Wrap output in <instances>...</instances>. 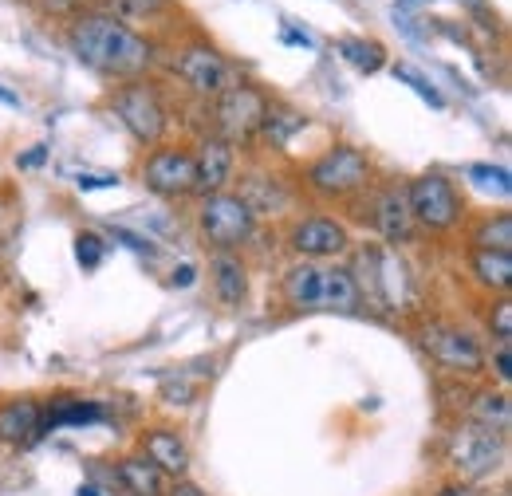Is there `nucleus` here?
Wrapping results in <instances>:
<instances>
[{
  "label": "nucleus",
  "mask_w": 512,
  "mask_h": 496,
  "mask_svg": "<svg viewBox=\"0 0 512 496\" xmlns=\"http://www.w3.org/2000/svg\"><path fill=\"white\" fill-rule=\"evenodd\" d=\"M67 44H71L75 60L99 71V75H107V79H138L154 63L150 40L107 12L79 16L67 32Z\"/></svg>",
  "instance_id": "nucleus-1"
},
{
  "label": "nucleus",
  "mask_w": 512,
  "mask_h": 496,
  "mask_svg": "<svg viewBox=\"0 0 512 496\" xmlns=\"http://www.w3.org/2000/svg\"><path fill=\"white\" fill-rule=\"evenodd\" d=\"M197 229H201V237L217 248V252H233V248H241L253 237L256 213L245 197L221 189V193H209L205 197V205L197 213Z\"/></svg>",
  "instance_id": "nucleus-2"
},
{
  "label": "nucleus",
  "mask_w": 512,
  "mask_h": 496,
  "mask_svg": "<svg viewBox=\"0 0 512 496\" xmlns=\"http://www.w3.org/2000/svg\"><path fill=\"white\" fill-rule=\"evenodd\" d=\"M446 457L465 481H485L505 461V434H497L489 426H477V422H461L449 434Z\"/></svg>",
  "instance_id": "nucleus-3"
},
{
  "label": "nucleus",
  "mask_w": 512,
  "mask_h": 496,
  "mask_svg": "<svg viewBox=\"0 0 512 496\" xmlns=\"http://www.w3.org/2000/svg\"><path fill=\"white\" fill-rule=\"evenodd\" d=\"M111 111L119 115V123L127 126L134 142H142V146L162 142V134H166V103H162V95L150 83L127 79L111 95Z\"/></svg>",
  "instance_id": "nucleus-4"
},
{
  "label": "nucleus",
  "mask_w": 512,
  "mask_h": 496,
  "mask_svg": "<svg viewBox=\"0 0 512 496\" xmlns=\"http://www.w3.org/2000/svg\"><path fill=\"white\" fill-rule=\"evenodd\" d=\"M406 201H410L414 225H422V229H430V233H449V229H457L461 217H465V205H461L457 189H453V182L442 178V174H422V178H414V182L406 186Z\"/></svg>",
  "instance_id": "nucleus-5"
},
{
  "label": "nucleus",
  "mask_w": 512,
  "mask_h": 496,
  "mask_svg": "<svg viewBox=\"0 0 512 496\" xmlns=\"http://www.w3.org/2000/svg\"><path fill=\"white\" fill-rule=\"evenodd\" d=\"M367 178H371V162L355 146H335L308 166V186L320 197H351L367 186Z\"/></svg>",
  "instance_id": "nucleus-6"
},
{
  "label": "nucleus",
  "mask_w": 512,
  "mask_h": 496,
  "mask_svg": "<svg viewBox=\"0 0 512 496\" xmlns=\"http://www.w3.org/2000/svg\"><path fill=\"white\" fill-rule=\"evenodd\" d=\"M213 115H217V138H225V142H249L253 134H260V123H264V115H268V99L249 87V83H229L221 95H217V107H213Z\"/></svg>",
  "instance_id": "nucleus-7"
},
{
  "label": "nucleus",
  "mask_w": 512,
  "mask_h": 496,
  "mask_svg": "<svg viewBox=\"0 0 512 496\" xmlns=\"http://www.w3.org/2000/svg\"><path fill=\"white\" fill-rule=\"evenodd\" d=\"M422 347L438 367H446L453 374H481V367H485L481 343L465 327H453V323H430L422 331Z\"/></svg>",
  "instance_id": "nucleus-8"
},
{
  "label": "nucleus",
  "mask_w": 512,
  "mask_h": 496,
  "mask_svg": "<svg viewBox=\"0 0 512 496\" xmlns=\"http://www.w3.org/2000/svg\"><path fill=\"white\" fill-rule=\"evenodd\" d=\"M142 182L150 193L174 201L193 193V154L182 146H162L142 162Z\"/></svg>",
  "instance_id": "nucleus-9"
},
{
  "label": "nucleus",
  "mask_w": 512,
  "mask_h": 496,
  "mask_svg": "<svg viewBox=\"0 0 512 496\" xmlns=\"http://www.w3.org/2000/svg\"><path fill=\"white\" fill-rule=\"evenodd\" d=\"M174 71H178V79L190 87L193 95H205V99H217L229 87V63H225V56L217 48H209V44L182 48Z\"/></svg>",
  "instance_id": "nucleus-10"
},
{
  "label": "nucleus",
  "mask_w": 512,
  "mask_h": 496,
  "mask_svg": "<svg viewBox=\"0 0 512 496\" xmlns=\"http://www.w3.org/2000/svg\"><path fill=\"white\" fill-rule=\"evenodd\" d=\"M288 245H292V252H300L304 260H327V256L347 252L351 237H347V229L335 217H304V221L292 225Z\"/></svg>",
  "instance_id": "nucleus-11"
},
{
  "label": "nucleus",
  "mask_w": 512,
  "mask_h": 496,
  "mask_svg": "<svg viewBox=\"0 0 512 496\" xmlns=\"http://www.w3.org/2000/svg\"><path fill=\"white\" fill-rule=\"evenodd\" d=\"M233 166H237V154H233V142L225 138H201V146L193 150V193H221L233 178Z\"/></svg>",
  "instance_id": "nucleus-12"
},
{
  "label": "nucleus",
  "mask_w": 512,
  "mask_h": 496,
  "mask_svg": "<svg viewBox=\"0 0 512 496\" xmlns=\"http://www.w3.org/2000/svg\"><path fill=\"white\" fill-rule=\"evenodd\" d=\"M284 304L292 311H323V268L316 260H304L284 272Z\"/></svg>",
  "instance_id": "nucleus-13"
},
{
  "label": "nucleus",
  "mask_w": 512,
  "mask_h": 496,
  "mask_svg": "<svg viewBox=\"0 0 512 496\" xmlns=\"http://www.w3.org/2000/svg\"><path fill=\"white\" fill-rule=\"evenodd\" d=\"M375 229L383 233L390 245L406 241L414 233V217H410V201H406V189L386 186L379 197H375Z\"/></svg>",
  "instance_id": "nucleus-14"
},
{
  "label": "nucleus",
  "mask_w": 512,
  "mask_h": 496,
  "mask_svg": "<svg viewBox=\"0 0 512 496\" xmlns=\"http://www.w3.org/2000/svg\"><path fill=\"white\" fill-rule=\"evenodd\" d=\"M142 457L158 473H170V477H186V469H190V445L174 430H150L142 437Z\"/></svg>",
  "instance_id": "nucleus-15"
},
{
  "label": "nucleus",
  "mask_w": 512,
  "mask_h": 496,
  "mask_svg": "<svg viewBox=\"0 0 512 496\" xmlns=\"http://www.w3.org/2000/svg\"><path fill=\"white\" fill-rule=\"evenodd\" d=\"M209 280H213V292H217L221 304H229V308L245 304V296H249V272H245V264L233 252H217L209 260Z\"/></svg>",
  "instance_id": "nucleus-16"
},
{
  "label": "nucleus",
  "mask_w": 512,
  "mask_h": 496,
  "mask_svg": "<svg viewBox=\"0 0 512 496\" xmlns=\"http://www.w3.org/2000/svg\"><path fill=\"white\" fill-rule=\"evenodd\" d=\"M40 426H44V410L32 398H16V402L0 406V441L4 445H20V441L36 437Z\"/></svg>",
  "instance_id": "nucleus-17"
},
{
  "label": "nucleus",
  "mask_w": 512,
  "mask_h": 496,
  "mask_svg": "<svg viewBox=\"0 0 512 496\" xmlns=\"http://www.w3.org/2000/svg\"><path fill=\"white\" fill-rule=\"evenodd\" d=\"M469 272L477 276V284L493 288V292H509L512 284V252H489V248H477L473 260H469Z\"/></svg>",
  "instance_id": "nucleus-18"
},
{
  "label": "nucleus",
  "mask_w": 512,
  "mask_h": 496,
  "mask_svg": "<svg viewBox=\"0 0 512 496\" xmlns=\"http://www.w3.org/2000/svg\"><path fill=\"white\" fill-rule=\"evenodd\" d=\"M359 300L363 296L351 268H323V311H355Z\"/></svg>",
  "instance_id": "nucleus-19"
},
{
  "label": "nucleus",
  "mask_w": 512,
  "mask_h": 496,
  "mask_svg": "<svg viewBox=\"0 0 512 496\" xmlns=\"http://www.w3.org/2000/svg\"><path fill=\"white\" fill-rule=\"evenodd\" d=\"M469 422L489 426V430H497V434H509V426H512L509 394H505V390H485V394H477L473 406H469Z\"/></svg>",
  "instance_id": "nucleus-20"
},
{
  "label": "nucleus",
  "mask_w": 512,
  "mask_h": 496,
  "mask_svg": "<svg viewBox=\"0 0 512 496\" xmlns=\"http://www.w3.org/2000/svg\"><path fill=\"white\" fill-rule=\"evenodd\" d=\"M119 481H123L134 496H162L166 493L162 473H158L146 457H123V461H119Z\"/></svg>",
  "instance_id": "nucleus-21"
},
{
  "label": "nucleus",
  "mask_w": 512,
  "mask_h": 496,
  "mask_svg": "<svg viewBox=\"0 0 512 496\" xmlns=\"http://www.w3.org/2000/svg\"><path fill=\"white\" fill-rule=\"evenodd\" d=\"M473 245L489 248V252H512V217L509 213H497V217H485L473 233Z\"/></svg>",
  "instance_id": "nucleus-22"
},
{
  "label": "nucleus",
  "mask_w": 512,
  "mask_h": 496,
  "mask_svg": "<svg viewBox=\"0 0 512 496\" xmlns=\"http://www.w3.org/2000/svg\"><path fill=\"white\" fill-rule=\"evenodd\" d=\"M103 410L95 402H60V410H48L44 414V426L40 430H56V426H83V422H99Z\"/></svg>",
  "instance_id": "nucleus-23"
},
{
  "label": "nucleus",
  "mask_w": 512,
  "mask_h": 496,
  "mask_svg": "<svg viewBox=\"0 0 512 496\" xmlns=\"http://www.w3.org/2000/svg\"><path fill=\"white\" fill-rule=\"evenodd\" d=\"M339 56L351 63V67L375 75V71L383 67L386 52H383V44H375V40H339Z\"/></svg>",
  "instance_id": "nucleus-24"
},
{
  "label": "nucleus",
  "mask_w": 512,
  "mask_h": 496,
  "mask_svg": "<svg viewBox=\"0 0 512 496\" xmlns=\"http://www.w3.org/2000/svg\"><path fill=\"white\" fill-rule=\"evenodd\" d=\"M296 130H304V115H296V111H276V107H268V115H264V123H260V134L272 138L276 146H284Z\"/></svg>",
  "instance_id": "nucleus-25"
},
{
  "label": "nucleus",
  "mask_w": 512,
  "mask_h": 496,
  "mask_svg": "<svg viewBox=\"0 0 512 496\" xmlns=\"http://www.w3.org/2000/svg\"><path fill=\"white\" fill-rule=\"evenodd\" d=\"M166 8V0H107V16L115 20H142V16H158Z\"/></svg>",
  "instance_id": "nucleus-26"
},
{
  "label": "nucleus",
  "mask_w": 512,
  "mask_h": 496,
  "mask_svg": "<svg viewBox=\"0 0 512 496\" xmlns=\"http://www.w3.org/2000/svg\"><path fill=\"white\" fill-rule=\"evenodd\" d=\"M469 178L477 182V189L485 193H497V197H509V170L501 166H469Z\"/></svg>",
  "instance_id": "nucleus-27"
},
{
  "label": "nucleus",
  "mask_w": 512,
  "mask_h": 496,
  "mask_svg": "<svg viewBox=\"0 0 512 496\" xmlns=\"http://www.w3.org/2000/svg\"><path fill=\"white\" fill-rule=\"evenodd\" d=\"M103 252H107V245H103L95 233H83V237L75 241V256H79V264H83V268H99Z\"/></svg>",
  "instance_id": "nucleus-28"
},
{
  "label": "nucleus",
  "mask_w": 512,
  "mask_h": 496,
  "mask_svg": "<svg viewBox=\"0 0 512 496\" xmlns=\"http://www.w3.org/2000/svg\"><path fill=\"white\" fill-rule=\"evenodd\" d=\"M394 75H398L402 83H410V87H414V91H418V95H422L430 107H442V95H438V91H434V87H430V83H426L418 71H410V67H394Z\"/></svg>",
  "instance_id": "nucleus-29"
},
{
  "label": "nucleus",
  "mask_w": 512,
  "mask_h": 496,
  "mask_svg": "<svg viewBox=\"0 0 512 496\" xmlns=\"http://www.w3.org/2000/svg\"><path fill=\"white\" fill-rule=\"evenodd\" d=\"M489 331L497 335V343H509V339H512V304H509V300H501V304H497V311L489 315Z\"/></svg>",
  "instance_id": "nucleus-30"
},
{
  "label": "nucleus",
  "mask_w": 512,
  "mask_h": 496,
  "mask_svg": "<svg viewBox=\"0 0 512 496\" xmlns=\"http://www.w3.org/2000/svg\"><path fill=\"white\" fill-rule=\"evenodd\" d=\"M493 367H497V378H501V382H512V359H509V343H501V347H497V359H493Z\"/></svg>",
  "instance_id": "nucleus-31"
},
{
  "label": "nucleus",
  "mask_w": 512,
  "mask_h": 496,
  "mask_svg": "<svg viewBox=\"0 0 512 496\" xmlns=\"http://www.w3.org/2000/svg\"><path fill=\"white\" fill-rule=\"evenodd\" d=\"M162 496H205V493H201L193 481H182V477H178V481H174V485H170Z\"/></svg>",
  "instance_id": "nucleus-32"
},
{
  "label": "nucleus",
  "mask_w": 512,
  "mask_h": 496,
  "mask_svg": "<svg viewBox=\"0 0 512 496\" xmlns=\"http://www.w3.org/2000/svg\"><path fill=\"white\" fill-rule=\"evenodd\" d=\"M111 186H119V178H111V174H103V178H79V189H111Z\"/></svg>",
  "instance_id": "nucleus-33"
},
{
  "label": "nucleus",
  "mask_w": 512,
  "mask_h": 496,
  "mask_svg": "<svg viewBox=\"0 0 512 496\" xmlns=\"http://www.w3.org/2000/svg\"><path fill=\"white\" fill-rule=\"evenodd\" d=\"M174 284H178V288H190V284H193V268H190V264L174 268Z\"/></svg>",
  "instance_id": "nucleus-34"
},
{
  "label": "nucleus",
  "mask_w": 512,
  "mask_h": 496,
  "mask_svg": "<svg viewBox=\"0 0 512 496\" xmlns=\"http://www.w3.org/2000/svg\"><path fill=\"white\" fill-rule=\"evenodd\" d=\"M40 162H44V146H32V154H28V158H20V166H24V170H32V166H40Z\"/></svg>",
  "instance_id": "nucleus-35"
},
{
  "label": "nucleus",
  "mask_w": 512,
  "mask_h": 496,
  "mask_svg": "<svg viewBox=\"0 0 512 496\" xmlns=\"http://www.w3.org/2000/svg\"><path fill=\"white\" fill-rule=\"evenodd\" d=\"M438 496H473V489H469V485H449V489H442Z\"/></svg>",
  "instance_id": "nucleus-36"
},
{
  "label": "nucleus",
  "mask_w": 512,
  "mask_h": 496,
  "mask_svg": "<svg viewBox=\"0 0 512 496\" xmlns=\"http://www.w3.org/2000/svg\"><path fill=\"white\" fill-rule=\"evenodd\" d=\"M0 103H8V107H16V103H20V99H16V95H12V91H4V87H0Z\"/></svg>",
  "instance_id": "nucleus-37"
},
{
  "label": "nucleus",
  "mask_w": 512,
  "mask_h": 496,
  "mask_svg": "<svg viewBox=\"0 0 512 496\" xmlns=\"http://www.w3.org/2000/svg\"><path fill=\"white\" fill-rule=\"evenodd\" d=\"M465 4H477V0H465Z\"/></svg>",
  "instance_id": "nucleus-38"
}]
</instances>
